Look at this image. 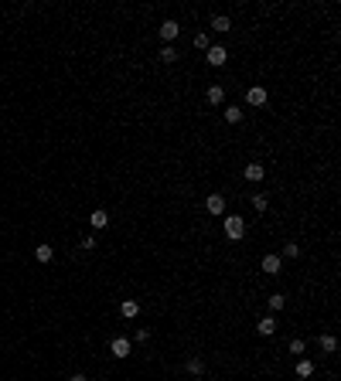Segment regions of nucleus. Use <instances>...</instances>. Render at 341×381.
Wrapping results in <instances>:
<instances>
[{
    "label": "nucleus",
    "mask_w": 341,
    "mask_h": 381,
    "mask_svg": "<svg viewBox=\"0 0 341 381\" xmlns=\"http://www.w3.org/2000/svg\"><path fill=\"white\" fill-rule=\"evenodd\" d=\"M242 235H246V218H239V214H225V238H229V242H239Z\"/></svg>",
    "instance_id": "nucleus-1"
},
{
    "label": "nucleus",
    "mask_w": 341,
    "mask_h": 381,
    "mask_svg": "<svg viewBox=\"0 0 341 381\" xmlns=\"http://www.w3.org/2000/svg\"><path fill=\"white\" fill-rule=\"evenodd\" d=\"M205 61L212 68H222L229 61V48L225 45H208V51H205Z\"/></svg>",
    "instance_id": "nucleus-2"
},
{
    "label": "nucleus",
    "mask_w": 341,
    "mask_h": 381,
    "mask_svg": "<svg viewBox=\"0 0 341 381\" xmlns=\"http://www.w3.org/2000/svg\"><path fill=\"white\" fill-rule=\"evenodd\" d=\"M205 211L212 214V218H218V214H225V194H218V190H212V194L205 198Z\"/></svg>",
    "instance_id": "nucleus-3"
},
{
    "label": "nucleus",
    "mask_w": 341,
    "mask_h": 381,
    "mask_svg": "<svg viewBox=\"0 0 341 381\" xmlns=\"http://www.w3.org/2000/svg\"><path fill=\"white\" fill-rule=\"evenodd\" d=\"M280 266H283V259L280 256H273V252L263 256V272H266V276H280Z\"/></svg>",
    "instance_id": "nucleus-4"
},
{
    "label": "nucleus",
    "mask_w": 341,
    "mask_h": 381,
    "mask_svg": "<svg viewBox=\"0 0 341 381\" xmlns=\"http://www.w3.org/2000/svg\"><path fill=\"white\" fill-rule=\"evenodd\" d=\"M109 354H113V358H130V337H113Z\"/></svg>",
    "instance_id": "nucleus-5"
},
{
    "label": "nucleus",
    "mask_w": 341,
    "mask_h": 381,
    "mask_svg": "<svg viewBox=\"0 0 341 381\" xmlns=\"http://www.w3.org/2000/svg\"><path fill=\"white\" fill-rule=\"evenodd\" d=\"M157 34H160V38H164V41L170 45V41H174V38L181 34V24H178V21H164V24L157 27Z\"/></svg>",
    "instance_id": "nucleus-6"
},
{
    "label": "nucleus",
    "mask_w": 341,
    "mask_h": 381,
    "mask_svg": "<svg viewBox=\"0 0 341 381\" xmlns=\"http://www.w3.org/2000/svg\"><path fill=\"white\" fill-rule=\"evenodd\" d=\"M246 102H249V106H266V89H263V85H252V89L246 92Z\"/></svg>",
    "instance_id": "nucleus-7"
},
{
    "label": "nucleus",
    "mask_w": 341,
    "mask_h": 381,
    "mask_svg": "<svg viewBox=\"0 0 341 381\" xmlns=\"http://www.w3.org/2000/svg\"><path fill=\"white\" fill-rule=\"evenodd\" d=\"M205 99L212 102V106H222V102H225V89H222V85H208Z\"/></svg>",
    "instance_id": "nucleus-8"
},
{
    "label": "nucleus",
    "mask_w": 341,
    "mask_h": 381,
    "mask_svg": "<svg viewBox=\"0 0 341 381\" xmlns=\"http://www.w3.org/2000/svg\"><path fill=\"white\" fill-rule=\"evenodd\" d=\"M120 313H123L126 320H133V316H140V303L136 300H123L120 303Z\"/></svg>",
    "instance_id": "nucleus-9"
},
{
    "label": "nucleus",
    "mask_w": 341,
    "mask_h": 381,
    "mask_svg": "<svg viewBox=\"0 0 341 381\" xmlns=\"http://www.w3.org/2000/svg\"><path fill=\"white\" fill-rule=\"evenodd\" d=\"M263 177H266V167H263V164H246V180L256 184V180H263Z\"/></svg>",
    "instance_id": "nucleus-10"
},
{
    "label": "nucleus",
    "mask_w": 341,
    "mask_h": 381,
    "mask_svg": "<svg viewBox=\"0 0 341 381\" xmlns=\"http://www.w3.org/2000/svg\"><path fill=\"white\" fill-rule=\"evenodd\" d=\"M160 61H164V65H174V61H178V58H181V55H178V48H174V45H164V48H160Z\"/></svg>",
    "instance_id": "nucleus-11"
},
{
    "label": "nucleus",
    "mask_w": 341,
    "mask_h": 381,
    "mask_svg": "<svg viewBox=\"0 0 341 381\" xmlns=\"http://www.w3.org/2000/svg\"><path fill=\"white\" fill-rule=\"evenodd\" d=\"M89 225L96 228V232H99V228H106V225H109V214L99 208V211H92V214H89Z\"/></svg>",
    "instance_id": "nucleus-12"
},
{
    "label": "nucleus",
    "mask_w": 341,
    "mask_h": 381,
    "mask_svg": "<svg viewBox=\"0 0 341 381\" xmlns=\"http://www.w3.org/2000/svg\"><path fill=\"white\" fill-rule=\"evenodd\" d=\"M256 330H260L263 337H273L276 334V320H273V316H263L260 324H256Z\"/></svg>",
    "instance_id": "nucleus-13"
},
{
    "label": "nucleus",
    "mask_w": 341,
    "mask_h": 381,
    "mask_svg": "<svg viewBox=\"0 0 341 381\" xmlns=\"http://www.w3.org/2000/svg\"><path fill=\"white\" fill-rule=\"evenodd\" d=\"M212 31H218V34L232 31V21H229L225 14H218V17H212Z\"/></svg>",
    "instance_id": "nucleus-14"
},
{
    "label": "nucleus",
    "mask_w": 341,
    "mask_h": 381,
    "mask_svg": "<svg viewBox=\"0 0 341 381\" xmlns=\"http://www.w3.org/2000/svg\"><path fill=\"white\" fill-rule=\"evenodd\" d=\"M310 374H314V361L300 358V361H297V378H310Z\"/></svg>",
    "instance_id": "nucleus-15"
},
{
    "label": "nucleus",
    "mask_w": 341,
    "mask_h": 381,
    "mask_svg": "<svg viewBox=\"0 0 341 381\" xmlns=\"http://www.w3.org/2000/svg\"><path fill=\"white\" fill-rule=\"evenodd\" d=\"M318 344H321V351H328V354H334V351H338V340H334L331 334H321Z\"/></svg>",
    "instance_id": "nucleus-16"
},
{
    "label": "nucleus",
    "mask_w": 341,
    "mask_h": 381,
    "mask_svg": "<svg viewBox=\"0 0 341 381\" xmlns=\"http://www.w3.org/2000/svg\"><path fill=\"white\" fill-rule=\"evenodd\" d=\"M266 306H270L273 313H276V310H283V306H287V296H283V293H273L270 300H266Z\"/></svg>",
    "instance_id": "nucleus-17"
},
{
    "label": "nucleus",
    "mask_w": 341,
    "mask_h": 381,
    "mask_svg": "<svg viewBox=\"0 0 341 381\" xmlns=\"http://www.w3.org/2000/svg\"><path fill=\"white\" fill-rule=\"evenodd\" d=\"M51 256H55V248L51 245H38L34 248V259H38V262H51Z\"/></svg>",
    "instance_id": "nucleus-18"
},
{
    "label": "nucleus",
    "mask_w": 341,
    "mask_h": 381,
    "mask_svg": "<svg viewBox=\"0 0 341 381\" xmlns=\"http://www.w3.org/2000/svg\"><path fill=\"white\" fill-rule=\"evenodd\" d=\"M184 368H188V374H194V378H198V374L205 371V361H202V358H188V364H184Z\"/></svg>",
    "instance_id": "nucleus-19"
},
{
    "label": "nucleus",
    "mask_w": 341,
    "mask_h": 381,
    "mask_svg": "<svg viewBox=\"0 0 341 381\" xmlns=\"http://www.w3.org/2000/svg\"><path fill=\"white\" fill-rule=\"evenodd\" d=\"M225 123H242V109L239 106H225Z\"/></svg>",
    "instance_id": "nucleus-20"
},
{
    "label": "nucleus",
    "mask_w": 341,
    "mask_h": 381,
    "mask_svg": "<svg viewBox=\"0 0 341 381\" xmlns=\"http://www.w3.org/2000/svg\"><path fill=\"white\" fill-rule=\"evenodd\" d=\"M266 204H270L266 194H252V208H256V211H266Z\"/></svg>",
    "instance_id": "nucleus-21"
},
{
    "label": "nucleus",
    "mask_w": 341,
    "mask_h": 381,
    "mask_svg": "<svg viewBox=\"0 0 341 381\" xmlns=\"http://www.w3.org/2000/svg\"><path fill=\"white\" fill-rule=\"evenodd\" d=\"M304 351H307V344L300 337H294V340H290V354H304Z\"/></svg>",
    "instance_id": "nucleus-22"
},
{
    "label": "nucleus",
    "mask_w": 341,
    "mask_h": 381,
    "mask_svg": "<svg viewBox=\"0 0 341 381\" xmlns=\"http://www.w3.org/2000/svg\"><path fill=\"white\" fill-rule=\"evenodd\" d=\"M297 256H300V245H294V242L283 245V259H297Z\"/></svg>",
    "instance_id": "nucleus-23"
},
{
    "label": "nucleus",
    "mask_w": 341,
    "mask_h": 381,
    "mask_svg": "<svg viewBox=\"0 0 341 381\" xmlns=\"http://www.w3.org/2000/svg\"><path fill=\"white\" fill-rule=\"evenodd\" d=\"M194 48H202V51H208V34H194Z\"/></svg>",
    "instance_id": "nucleus-24"
},
{
    "label": "nucleus",
    "mask_w": 341,
    "mask_h": 381,
    "mask_svg": "<svg viewBox=\"0 0 341 381\" xmlns=\"http://www.w3.org/2000/svg\"><path fill=\"white\" fill-rule=\"evenodd\" d=\"M82 248H86V252H92V248H96V238L86 235V238H82Z\"/></svg>",
    "instance_id": "nucleus-25"
},
{
    "label": "nucleus",
    "mask_w": 341,
    "mask_h": 381,
    "mask_svg": "<svg viewBox=\"0 0 341 381\" xmlns=\"http://www.w3.org/2000/svg\"><path fill=\"white\" fill-rule=\"evenodd\" d=\"M72 381H89V378H86V374H72Z\"/></svg>",
    "instance_id": "nucleus-26"
}]
</instances>
